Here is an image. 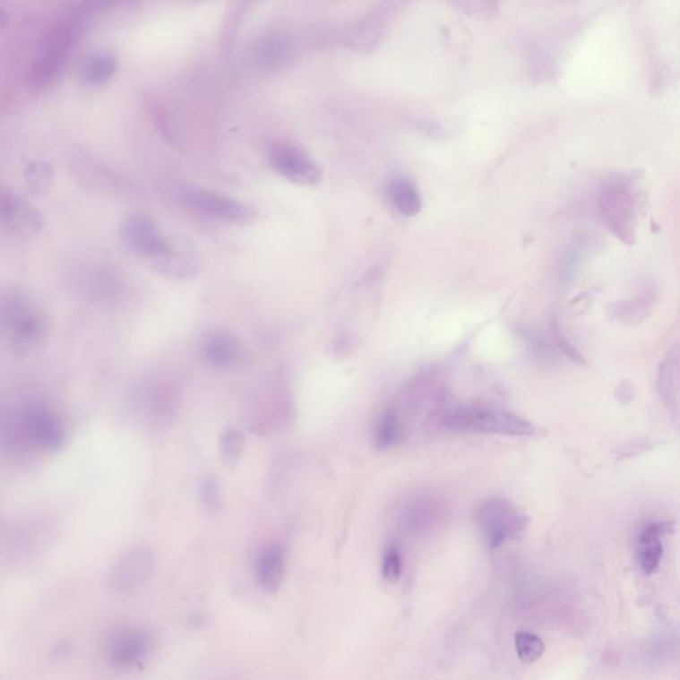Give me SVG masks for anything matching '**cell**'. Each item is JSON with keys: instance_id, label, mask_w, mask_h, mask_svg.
<instances>
[{"instance_id": "18", "label": "cell", "mask_w": 680, "mask_h": 680, "mask_svg": "<svg viewBox=\"0 0 680 680\" xmlns=\"http://www.w3.org/2000/svg\"><path fill=\"white\" fill-rule=\"evenodd\" d=\"M517 657L525 665L537 662L545 652V643L538 635L529 632H519L514 635Z\"/></svg>"}, {"instance_id": "14", "label": "cell", "mask_w": 680, "mask_h": 680, "mask_svg": "<svg viewBox=\"0 0 680 680\" xmlns=\"http://www.w3.org/2000/svg\"><path fill=\"white\" fill-rule=\"evenodd\" d=\"M662 555V525L652 522L643 528L638 538V561L644 574H652L658 569Z\"/></svg>"}, {"instance_id": "1", "label": "cell", "mask_w": 680, "mask_h": 680, "mask_svg": "<svg viewBox=\"0 0 680 680\" xmlns=\"http://www.w3.org/2000/svg\"><path fill=\"white\" fill-rule=\"evenodd\" d=\"M444 424L454 431L478 434L505 435V436H531L536 426L524 417L486 407H460L448 412Z\"/></svg>"}, {"instance_id": "9", "label": "cell", "mask_w": 680, "mask_h": 680, "mask_svg": "<svg viewBox=\"0 0 680 680\" xmlns=\"http://www.w3.org/2000/svg\"><path fill=\"white\" fill-rule=\"evenodd\" d=\"M153 641L142 630H126L118 633L108 644V658L116 666H132L144 660L151 654Z\"/></svg>"}, {"instance_id": "23", "label": "cell", "mask_w": 680, "mask_h": 680, "mask_svg": "<svg viewBox=\"0 0 680 680\" xmlns=\"http://www.w3.org/2000/svg\"><path fill=\"white\" fill-rule=\"evenodd\" d=\"M8 26H10V18H8L7 13L0 8V31L7 29Z\"/></svg>"}, {"instance_id": "15", "label": "cell", "mask_w": 680, "mask_h": 680, "mask_svg": "<svg viewBox=\"0 0 680 680\" xmlns=\"http://www.w3.org/2000/svg\"><path fill=\"white\" fill-rule=\"evenodd\" d=\"M117 70V60L112 54H95L85 60L80 71L84 84L90 87H100L114 77Z\"/></svg>"}, {"instance_id": "17", "label": "cell", "mask_w": 680, "mask_h": 680, "mask_svg": "<svg viewBox=\"0 0 680 680\" xmlns=\"http://www.w3.org/2000/svg\"><path fill=\"white\" fill-rule=\"evenodd\" d=\"M376 447L380 450H388L398 444L401 439V426L398 416L392 409H387L380 417L378 428H376Z\"/></svg>"}, {"instance_id": "5", "label": "cell", "mask_w": 680, "mask_h": 680, "mask_svg": "<svg viewBox=\"0 0 680 680\" xmlns=\"http://www.w3.org/2000/svg\"><path fill=\"white\" fill-rule=\"evenodd\" d=\"M269 159L278 175L297 185L314 186L321 183V168L310 154L297 145L278 142L270 150Z\"/></svg>"}, {"instance_id": "10", "label": "cell", "mask_w": 680, "mask_h": 680, "mask_svg": "<svg viewBox=\"0 0 680 680\" xmlns=\"http://www.w3.org/2000/svg\"><path fill=\"white\" fill-rule=\"evenodd\" d=\"M241 354L239 341L225 330H214L201 341V357L211 367L230 368Z\"/></svg>"}, {"instance_id": "21", "label": "cell", "mask_w": 680, "mask_h": 680, "mask_svg": "<svg viewBox=\"0 0 680 680\" xmlns=\"http://www.w3.org/2000/svg\"><path fill=\"white\" fill-rule=\"evenodd\" d=\"M245 450L244 435L236 429H228L222 435L219 442V451H221L222 460L228 465H234L241 459L242 452Z\"/></svg>"}, {"instance_id": "16", "label": "cell", "mask_w": 680, "mask_h": 680, "mask_svg": "<svg viewBox=\"0 0 680 680\" xmlns=\"http://www.w3.org/2000/svg\"><path fill=\"white\" fill-rule=\"evenodd\" d=\"M388 197L404 216L414 217L420 211V194L409 178H392L388 184Z\"/></svg>"}, {"instance_id": "7", "label": "cell", "mask_w": 680, "mask_h": 680, "mask_svg": "<svg viewBox=\"0 0 680 680\" xmlns=\"http://www.w3.org/2000/svg\"><path fill=\"white\" fill-rule=\"evenodd\" d=\"M5 318L11 327L13 344L19 351H27L38 346L48 330L43 314L31 310L21 299H11L5 308Z\"/></svg>"}, {"instance_id": "11", "label": "cell", "mask_w": 680, "mask_h": 680, "mask_svg": "<svg viewBox=\"0 0 680 680\" xmlns=\"http://www.w3.org/2000/svg\"><path fill=\"white\" fill-rule=\"evenodd\" d=\"M27 426L34 439L47 450H57L65 444V426L51 411L37 409L29 416Z\"/></svg>"}, {"instance_id": "13", "label": "cell", "mask_w": 680, "mask_h": 680, "mask_svg": "<svg viewBox=\"0 0 680 680\" xmlns=\"http://www.w3.org/2000/svg\"><path fill=\"white\" fill-rule=\"evenodd\" d=\"M255 574L263 590L274 593L280 588L285 577V558L278 547H267L261 550L255 563Z\"/></svg>"}, {"instance_id": "12", "label": "cell", "mask_w": 680, "mask_h": 680, "mask_svg": "<svg viewBox=\"0 0 680 680\" xmlns=\"http://www.w3.org/2000/svg\"><path fill=\"white\" fill-rule=\"evenodd\" d=\"M156 269L173 278H190L200 270V260L194 250L185 245L170 241L167 252L154 263Z\"/></svg>"}, {"instance_id": "8", "label": "cell", "mask_w": 680, "mask_h": 680, "mask_svg": "<svg viewBox=\"0 0 680 680\" xmlns=\"http://www.w3.org/2000/svg\"><path fill=\"white\" fill-rule=\"evenodd\" d=\"M0 225L13 230L35 231L43 227V219L21 195L0 188Z\"/></svg>"}, {"instance_id": "4", "label": "cell", "mask_w": 680, "mask_h": 680, "mask_svg": "<svg viewBox=\"0 0 680 680\" xmlns=\"http://www.w3.org/2000/svg\"><path fill=\"white\" fill-rule=\"evenodd\" d=\"M183 198L198 213L219 221L246 225L255 219V211L250 206L221 193L192 188L184 190Z\"/></svg>"}, {"instance_id": "6", "label": "cell", "mask_w": 680, "mask_h": 680, "mask_svg": "<svg viewBox=\"0 0 680 680\" xmlns=\"http://www.w3.org/2000/svg\"><path fill=\"white\" fill-rule=\"evenodd\" d=\"M123 237L126 246L134 254L148 258L153 263L167 252L170 245V239L161 233L156 222L142 213L132 214L126 219Z\"/></svg>"}, {"instance_id": "20", "label": "cell", "mask_w": 680, "mask_h": 680, "mask_svg": "<svg viewBox=\"0 0 680 680\" xmlns=\"http://www.w3.org/2000/svg\"><path fill=\"white\" fill-rule=\"evenodd\" d=\"M201 505L209 514H217L222 508V495L219 483L211 476H205L198 486Z\"/></svg>"}, {"instance_id": "3", "label": "cell", "mask_w": 680, "mask_h": 680, "mask_svg": "<svg viewBox=\"0 0 680 680\" xmlns=\"http://www.w3.org/2000/svg\"><path fill=\"white\" fill-rule=\"evenodd\" d=\"M156 566L150 547H139L126 552L107 574V588L117 596H131L147 585Z\"/></svg>"}, {"instance_id": "19", "label": "cell", "mask_w": 680, "mask_h": 680, "mask_svg": "<svg viewBox=\"0 0 680 680\" xmlns=\"http://www.w3.org/2000/svg\"><path fill=\"white\" fill-rule=\"evenodd\" d=\"M27 185L32 194H41L46 192L54 180V169L44 161H35L26 169Z\"/></svg>"}, {"instance_id": "22", "label": "cell", "mask_w": 680, "mask_h": 680, "mask_svg": "<svg viewBox=\"0 0 680 680\" xmlns=\"http://www.w3.org/2000/svg\"><path fill=\"white\" fill-rule=\"evenodd\" d=\"M403 572V561H401L400 550L396 547H388L383 560V575L390 582L400 580Z\"/></svg>"}, {"instance_id": "2", "label": "cell", "mask_w": 680, "mask_h": 680, "mask_svg": "<svg viewBox=\"0 0 680 680\" xmlns=\"http://www.w3.org/2000/svg\"><path fill=\"white\" fill-rule=\"evenodd\" d=\"M478 521L489 549L500 547L508 538L521 534L528 519L508 500H491L478 512Z\"/></svg>"}]
</instances>
